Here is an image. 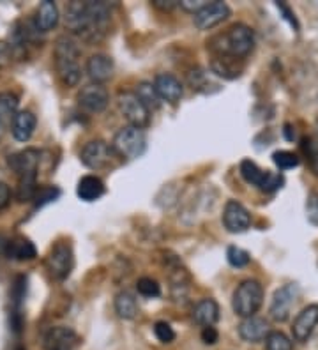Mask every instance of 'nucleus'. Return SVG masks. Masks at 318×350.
Segmentation results:
<instances>
[{"instance_id":"1","label":"nucleus","mask_w":318,"mask_h":350,"mask_svg":"<svg viewBox=\"0 0 318 350\" xmlns=\"http://www.w3.org/2000/svg\"><path fill=\"white\" fill-rule=\"evenodd\" d=\"M110 5L105 2H71L66 9V25L85 41H98L108 30Z\"/></svg>"},{"instance_id":"27","label":"nucleus","mask_w":318,"mask_h":350,"mask_svg":"<svg viewBox=\"0 0 318 350\" xmlns=\"http://www.w3.org/2000/svg\"><path fill=\"white\" fill-rule=\"evenodd\" d=\"M237 59H232V57H216V59L212 60V71L217 75V77H223V78H233L241 77V69L237 66L233 64Z\"/></svg>"},{"instance_id":"14","label":"nucleus","mask_w":318,"mask_h":350,"mask_svg":"<svg viewBox=\"0 0 318 350\" xmlns=\"http://www.w3.org/2000/svg\"><path fill=\"white\" fill-rule=\"evenodd\" d=\"M223 225L230 234H242L251 226V216L241 202L228 200L223 211Z\"/></svg>"},{"instance_id":"20","label":"nucleus","mask_w":318,"mask_h":350,"mask_svg":"<svg viewBox=\"0 0 318 350\" xmlns=\"http://www.w3.org/2000/svg\"><path fill=\"white\" fill-rule=\"evenodd\" d=\"M36 124H38V119H36L34 113L29 110H21L13 119L11 133L18 142H29L30 137L34 135Z\"/></svg>"},{"instance_id":"35","label":"nucleus","mask_w":318,"mask_h":350,"mask_svg":"<svg viewBox=\"0 0 318 350\" xmlns=\"http://www.w3.org/2000/svg\"><path fill=\"white\" fill-rule=\"evenodd\" d=\"M306 218L311 225L318 226V193H310L306 200Z\"/></svg>"},{"instance_id":"22","label":"nucleus","mask_w":318,"mask_h":350,"mask_svg":"<svg viewBox=\"0 0 318 350\" xmlns=\"http://www.w3.org/2000/svg\"><path fill=\"white\" fill-rule=\"evenodd\" d=\"M193 321L202 327L214 325L220 321V306L214 299H202L193 310Z\"/></svg>"},{"instance_id":"18","label":"nucleus","mask_w":318,"mask_h":350,"mask_svg":"<svg viewBox=\"0 0 318 350\" xmlns=\"http://www.w3.org/2000/svg\"><path fill=\"white\" fill-rule=\"evenodd\" d=\"M154 87H156L157 94L161 98V101L175 105L183 98V83L170 73H159L154 80Z\"/></svg>"},{"instance_id":"2","label":"nucleus","mask_w":318,"mask_h":350,"mask_svg":"<svg viewBox=\"0 0 318 350\" xmlns=\"http://www.w3.org/2000/svg\"><path fill=\"white\" fill-rule=\"evenodd\" d=\"M211 48L217 57H232V59H244L253 51L254 34L248 25L235 23L226 29L223 34H217L209 41Z\"/></svg>"},{"instance_id":"30","label":"nucleus","mask_w":318,"mask_h":350,"mask_svg":"<svg viewBox=\"0 0 318 350\" xmlns=\"http://www.w3.org/2000/svg\"><path fill=\"white\" fill-rule=\"evenodd\" d=\"M265 347H267V350H293L290 338L281 331H271L269 336L265 338Z\"/></svg>"},{"instance_id":"4","label":"nucleus","mask_w":318,"mask_h":350,"mask_svg":"<svg viewBox=\"0 0 318 350\" xmlns=\"http://www.w3.org/2000/svg\"><path fill=\"white\" fill-rule=\"evenodd\" d=\"M263 303V286L256 280H244L241 285L235 288L232 299V308L235 315L241 319H250L254 317Z\"/></svg>"},{"instance_id":"6","label":"nucleus","mask_w":318,"mask_h":350,"mask_svg":"<svg viewBox=\"0 0 318 350\" xmlns=\"http://www.w3.org/2000/svg\"><path fill=\"white\" fill-rule=\"evenodd\" d=\"M241 172V177L246 180L248 184H253L260 191L263 193H272L278 191L280 188H283L284 177L281 174H274V172L262 170V168L256 165L251 159H244L239 167Z\"/></svg>"},{"instance_id":"36","label":"nucleus","mask_w":318,"mask_h":350,"mask_svg":"<svg viewBox=\"0 0 318 350\" xmlns=\"http://www.w3.org/2000/svg\"><path fill=\"white\" fill-rule=\"evenodd\" d=\"M25 292H27V278L25 276H20L16 278V282H14L13 286V301L16 303V306H20L23 297H25Z\"/></svg>"},{"instance_id":"13","label":"nucleus","mask_w":318,"mask_h":350,"mask_svg":"<svg viewBox=\"0 0 318 350\" xmlns=\"http://www.w3.org/2000/svg\"><path fill=\"white\" fill-rule=\"evenodd\" d=\"M110 103V94L99 83H89L80 90L78 94V105L89 113H101L106 110Z\"/></svg>"},{"instance_id":"28","label":"nucleus","mask_w":318,"mask_h":350,"mask_svg":"<svg viewBox=\"0 0 318 350\" xmlns=\"http://www.w3.org/2000/svg\"><path fill=\"white\" fill-rule=\"evenodd\" d=\"M18 113V98L11 92H0V120L4 124H13Z\"/></svg>"},{"instance_id":"41","label":"nucleus","mask_w":318,"mask_h":350,"mask_svg":"<svg viewBox=\"0 0 318 350\" xmlns=\"http://www.w3.org/2000/svg\"><path fill=\"white\" fill-rule=\"evenodd\" d=\"M157 9H163V11H170V9H174L177 5L175 0H154L153 2Z\"/></svg>"},{"instance_id":"37","label":"nucleus","mask_w":318,"mask_h":350,"mask_svg":"<svg viewBox=\"0 0 318 350\" xmlns=\"http://www.w3.org/2000/svg\"><path fill=\"white\" fill-rule=\"evenodd\" d=\"M14 55V46L11 43H5V41H0V68H4L11 62Z\"/></svg>"},{"instance_id":"16","label":"nucleus","mask_w":318,"mask_h":350,"mask_svg":"<svg viewBox=\"0 0 318 350\" xmlns=\"http://www.w3.org/2000/svg\"><path fill=\"white\" fill-rule=\"evenodd\" d=\"M78 345V334L71 327H51L44 336L47 350H75Z\"/></svg>"},{"instance_id":"11","label":"nucleus","mask_w":318,"mask_h":350,"mask_svg":"<svg viewBox=\"0 0 318 350\" xmlns=\"http://www.w3.org/2000/svg\"><path fill=\"white\" fill-rule=\"evenodd\" d=\"M41 152L38 149H25L9 156L8 163L18 179H38Z\"/></svg>"},{"instance_id":"10","label":"nucleus","mask_w":318,"mask_h":350,"mask_svg":"<svg viewBox=\"0 0 318 350\" xmlns=\"http://www.w3.org/2000/svg\"><path fill=\"white\" fill-rule=\"evenodd\" d=\"M230 14H232V9L225 4V2H209L207 5L196 11L193 14V22H195L196 29L200 30H211L216 25L223 23L225 20H228Z\"/></svg>"},{"instance_id":"15","label":"nucleus","mask_w":318,"mask_h":350,"mask_svg":"<svg viewBox=\"0 0 318 350\" xmlns=\"http://www.w3.org/2000/svg\"><path fill=\"white\" fill-rule=\"evenodd\" d=\"M318 325V304H310L306 306L297 319L293 321L292 334L295 342H308V338L313 334L315 327Z\"/></svg>"},{"instance_id":"32","label":"nucleus","mask_w":318,"mask_h":350,"mask_svg":"<svg viewBox=\"0 0 318 350\" xmlns=\"http://www.w3.org/2000/svg\"><path fill=\"white\" fill-rule=\"evenodd\" d=\"M272 161L280 170H290V168H295L299 165V158L297 154L290 152V150H278V152L272 154Z\"/></svg>"},{"instance_id":"39","label":"nucleus","mask_w":318,"mask_h":350,"mask_svg":"<svg viewBox=\"0 0 318 350\" xmlns=\"http://www.w3.org/2000/svg\"><path fill=\"white\" fill-rule=\"evenodd\" d=\"M276 8L280 9L281 13L284 14V20H289V23L290 25L293 27V29H295V32L297 30H299V23H297V18H295V14L292 13V11H290V8L287 4H283V2H278V4H276Z\"/></svg>"},{"instance_id":"33","label":"nucleus","mask_w":318,"mask_h":350,"mask_svg":"<svg viewBox=\"0 0 318 350\" xmlns=\"http://www.w3.org/2000/svg\"><path fill=\"white\" fill-rule=\"evenodd\" d=\"M59 197H60L59 188H55V186H42V188L38 189V193H36V197H34L36 207H42V205L51 204V202H55Z\"/></svg>"},{"instance_id":"34","label":"nucleus","mask_w":318,"mask_h":350,"mask_svg":"<svg viewBox=\"0 0 318 350\" xmlns=\"http://www.w3.org/2000/svg\"><path fill=\"white\" fill-rule=\"evenodd\" d=\"M154 334L161 343H172L175 340V331L168 322H156L154 324Z\"/></svg>"},{"instance_id":"3","label":"nucleus","mask_w":318,"mask_h":350,"mask_svg":"<svg viewBox=\"0 0 318 350\" xmlns=\"http://www.w3.org/2000/svg\"><path fill=\"white\" fill-rule=\"evenodd\" d=\"M55 69L60 81L66 87H75L80 83V48L68 36H60L55 43Z\"/></svg>"},{"instance_id":"26","label":"nucleus","mask_w":318,"mask_h":350,"mask_svg":"<svg viewBox=\"0 0 318 350\" xmlns=\"http://www.w3.org/2000/svg\"><path fill=\"white\" fill-rule=\"evenodd\" d=\"M135 94L138 96V99L144 103L145 108H147L148 111H154L161 107V98H159V94H157V90H156V87H154V83L142 81V83H138V85H136Z\"/></svg>"},{"instance_id":"29","label":"nucleus","mask_w":318,"mask_h":350,"mask_svg":"<svg viewBox=\"0 0 318 350\" xmlns=\"http://www.w3.org/2000/svg\"><path fill=\"white\" fill-rule=\"evenodd\" d=\"M136 291L138 294L144 295V297H148V299H154V297H159L161 295V286L156 280L153 278H140L138 282H136Z\"/></svg>"},{"instance_id":"9","label":"nucleus","mask_w":318,"mask_h":350,"mask_svg":"<svg viewBox=\"0 0 318 350\" xmlns=\"http://www.w3.org/2000/svg\"><path fill=\"white\" fill-rule=\"evenodd\" d=\"M115 158L114 147L108 146L105 140H92L85 144V147L80 152V159L85 167L90 170H103L110 167V163Z\"/></svg>"},{"instance_id":"7","label":"nucleus","mask_w":318,"mask_h":350,"mask_svg":"<svg viewBox=\"0 0 318 350\" xmlns=\"http://www.w3.org/2000/svg\"><path fill=\"white\" fill-rule=\"evenodd\" d=\"M44 264H47L48 273L53 280L64 282L75 267V253H72L71 244L66 243V241H59V243L53 244Z\"/></svg>"},{"instance_id":"21","label":"nucleus","mask_w":318,"mask_h":350,"mask_svg":"<svg viewBox=\"0 0 318 350\" xmlns=\"http://www.w3.org/2000/svg\"><path fill=\"white\" fill-rule=\"evenodd\" d=\"M105 183L99 177H96V175H85V177H81L77 186L78 198L83 202L99 200L105 195Z\"/></svg>"},{"instance_id":"31","label":"nucleus","mask_w":318,"mask_h":350,"mask_svg":"<svg viewBox=\"0 0 318 350\" xmlns=\"http://www.w3.org/2000/svg\"><path fill=\"white\" fill-rule=\"evenodd\" d=\"M226 260L232 267H246L251 262V255L239 246H228L226 248Z\"/></svg>"},{"instance_id":"17","label":"nucleus","mask_w":318,"mask_h":350,"mask_svg":"<svg viewBox=\"0 0 318 350\" xmlns=\"http://www.w3.org/2000/svg\"><path fill=\"white\" fill-rule=\"evenodd\" d=\"M85 69H87V75L92 80V83L103 85L114 75V60L108 55H105V53H96V55H92L87 60Z\"/></svg>"},{"instance_id":"24","label":"nucleus","mask_w":318,"mask_h":350,"mask_svg":"<svg viewBox=\"0 0 318 350\" xmlns=\"http://www.w3.org/2000/svg\"><path fill=\"white\" fill-rule=\"evenodd\" d=\"M59 23V9L53 2L44 0L38 9V16H36V27L41 32H48Z\"/></svg>"},{"instance_id":"5","label":"nucleus","mask_w":318,"mask_h":350,"mask_svg":"<svg viewBox=\"0 0 318 350\" xmlns=\"http://www.w3.org/2000/svg\"><path fill=\"white\" fill-rule=\"evenodd\" d=\"M111 147H114L115 154L122 159L140 158L147 147L144 129L135 128V126H124L122 129L115 133Z\"/></svg>"},{"instance_id":"44","label":"nucleus","mask_w":318,"mask_h":350,"mask_svg":"<svg viewBox=\"0 0 318 350\" xmlns=\"http://www.w3.org/2000/svg\"><path fill=\"white\" fill-rule=\"evenodd\" d=\"M5 128H8V124H4V122H2V120H0V140H2V137H4Z\"/></svg>"},{"instance_id":"19","label":"nucleus","mask_w":318,"mask_h":350,"mask_svg":"<svg viewBox=\"0 0 318 350\" xmlns=\"http://www.w3.org/2000/svg\"><path fill=\"white\" fill-rule=\"evenodd\" d=\"M267 321L259 319V317H250L239 324V336L248 343H259L269 336Z\"/></svg>"},{"instance_id":"12","label":"nucleus","mask_w":318,"mask_h":350,"mask_svg":"<svg viewBox=\"0 0 318 350\" xmlns=\"http://www.w3.org/2000/svg\"><path fill=\"white\" fill-rule=\"evenodd\" d=\"M297 297H299V286L289 283V285H283L281 288L274 292V297H272L271 303V317L276 322H284L289 321L290 312H292V306L295 304Z\"/></svg>"},{"instance_id":"25","label":"nucleus","mask_w":318,"mask_h":350,"mask_svg":"<svg viewBox=\"0 0 318 350\" xmlns=\"http://www.w3.org/2000/svg\"><path fill=\"white\" fill-rule=\"evenodd\" d=\"M115 312L124 321H133L138 315V304L131 292L122 291L115 295Z\"/></svg>"},{"instance_id":"40","label":"nucleus","mask_w":318,"mask_h":350,"mask_svg":"<svg viewBox=\"0 0 318 350\" xmlns=\"http://www.w3.org/2000/svg\"><path fill=\"white\" fill-rule=\"evenodd\" d=\"M11 204V189L5 183L0 180V211H4Z\"/></svg>"},{"instance_id":"42","label":"nucleus","mask_w":318,"mask_h":350,"mask_svg":"<svg viewBox=\"0 0 318 350\" xmlns=\"http://www.w3.org/2000/svg\"><path fill=\"white\" fill-rule=\"evenodd\" d=\"M8 243H9V241L5 239L4 235L0 234V256L4 255V253H5V250H8Z\"/></svg>"},{"instance_id":"38","label":"nucleus","mask_w":318,"mask_h":350,"mask_svg":"<svg viewBox=\"0 0 318 350\" xmlns=\"http://www.w3.org/2000/svg\"><path fill=\"white\" fill-rule=\"evenodd\" d=\"M217 340H220V333L214 325H207V327L202 329V342L205 345H216Z\"/></svg>"},{"instance_id":"8","label":"nucleus","mask_w":318,"mask_h":350,"mask_svg":"<svg viewBox=\"0 0 318 350\" xmlns=\"http://www.w3.org/2000/svg\"><path fill=\"white\" fill-rule=\"evenodd\" d=\"M117 103H119L120 113L129 122V126L144 129L150 124V111L145 108L135 92H120Z\"/></svg>"},{"instance_id":"23","label":"nucleus","mask_w":318,"mask_h":350,"mask_svg":"<svg viewBox=\"0 0 318 350\" xmlns=\"http://www.w3.org/2000/svg\"><path fill=\"white\" fill-rule=\"evenodd\" d=\"M5 255L18 262L34 260L36 256H38V250H36V246L30 243L29 239H25V237H18V239L9 241Z\"/></svg>"},{"instance_id":"43","label":"nucleus","mask_w":318,"mask_h":350,"mask_svg":"<svg viewBox=\"0 0 318 350\" xmlns=\"http://www.w3.org/2000/svg\"><path fill=\"white\" fill-rule=\"evenodd\" d=\"M284 135H287V140H293V137H295V133H292V128L289 124L284 126Z\"/></svg>"}]
</instances>
